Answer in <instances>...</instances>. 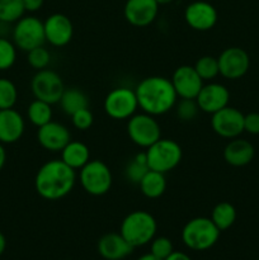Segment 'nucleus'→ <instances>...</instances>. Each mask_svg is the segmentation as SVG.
I'll return each instance as SVG.
<instances>
[{"label": "nucleus", "mask_w": 259, "mask_h": 260, "mask_svg": "<svg viewBox=\"0 0 259 260\" xmlns=\"http://www.w3.org/2000/svg\"><path fill=\"white\" fill-rule=\"evenodd\" d=\"M75 183L76 170L61 159L45 162L35 178L36 192L46 201H58L66 197L74 189Z\"/></svg>", "instance_id": "1"}, {"label": "nucleus", "mask_w": 259, "mask_h": 260, "mask_svg": "<svg viewBox=\"0 0 259 260\" xmlns=\"http://www.w3.org/2000/svg\"><path fill=\"white\" fill-rule=\"evenodd\" d=\"M139 108L151 116H161L175 107L178 95L172 80L164 76H147L137 84L136 89Z\"/></svg>", "instance_id": "2"}, {"label": "nucleus", "mask_w": 259, "mask_h": 260, "mask_svg": "<svg viewBox=\"0 0 259 260\" xmlns=\"http://www.w3.org/2000/svg\"><path fill=\"white\" fill-rule=\"evenodd\" d=\"M157 223L154 216L144 210L130 212L122 220L119 234L134 248L149 244L156 235Z\"/></svg>", "instance_id": "3"}, {"label": "nucleus", "mask_w": 259, "mask_h": 260, "mask_svg": "<svg viewBox=\"0 0 259 260\" xmlns=\"http://www.w3.org/2000/svg\"><path fill=\"white\" fill-rule=\"evenodd\" d=\"M221 231L208 217H196L188 221L182 230L183 244L195 251H205L217 243Z\"/></svg>", "instance_id": "4"}, {"label": "nucleus", "mask_w": 259, "mask_h": 260, "mask_svg": "<svg viewBox=\"0 0 259 260\" xmlns=\"http://www.w3.org/2000/svg\"><path fill=\"white\" fill-rule=\"evenodd\" d=\"M145 152H146L147 165L150 170H155L163 174H167L175 169L182 161L183 156L180 145L170 139L157 140L155 144L147 147Z\"/></svg>", "instance_id": "5"}, {"label": "nucleus", "mask_w": 259, "mask_h": 260, "mask_svg": "<svg viewBox=\"0 0 259 260\" xmlns=\"http://www.w3.org/2000/svg\"><path fill=\"white\" fill-rule=\"evenodd\" d=\"M79 182L88 194L101 197L111 190L113 177L108 165L102 160H89L79 170Z\"/></svg>", "instance_id": "6"}, {"label": "nucleus", "mask_w": 259, "mask_h": 260, "mask_svg": "<svg viewBox=\"0 0 259 260\" xmlns=\"http://www.w3.org/2000/svg\"><path fill=\"white\" fill-rule=\"evenodd\" d=\"M127 135L135 145L147 149L161 139V127L151 114L135 113L127 122Z\"/></svg>", "instance_id": "7"}, {"label": "nucleus", "mask_w": 259, "mask_h": 260, "mask_svg": "<svg viewBox=\"0 0 259 260\" xmlns=\"http://www.w3.org/2000/svg\"><path fill=\"white\" fill-rule=\"evenodd\" d=\"M13 42L17 48L25 52L43 46L46 36L42 20L33 15L22 17L17 20L13 28Z\"/></svg>", "instance_id": "8"}, {"label": "nucleus", "mask_w": 259, "mask_h": 260, "mask_svg": "<svg viewBox=\"0 0 259 260\" xmlns=\"http://www.w3.org/2000/svg\"><path fill=\"white\" fill-rule=\"evenodd\" d=\"M104 112L112 119H128L139 109V102L135 90L124 86L114 88L104 98Z\"/></svg>", "instance_id": "9"}, {"label": "nucleus", "mask_w": 259, "mask_h": 260, "mask_svg": "<svg viewBox=\"0 0 259 260\" xmlns=\"http://www.w3.org/2000/svg\"><path fill=\"white\" fill-rule=\"evenodd\" d=\"M30 89L36 99H40L52 106L60 102L61 95L65 90V85L57 73L43 69L35 74L30 81Z\"/></svg>", "instance_id": "10"}, {"label": "nucleus", "mask_w": 259, "mask_h": 260, "mask_svg": "<svg viewBox=\"0 0 259 260\" xmlns=\"http://www.w3.org/2000/svg\"><path fill=\"white\" fill-rule=\"evenodd\" d=\"M244 116L241 111L226 106L211 117V127L216 135L223 139L233 140L244 132Z\"/></svg>", "instance_id": "11"}, {"label": "nucleus", "mask_w": 259, "mask_h": 260, "mask_svg": "<svg viewBox=\"0 0 259 260\" xmlns=\"http://www.w3.org/2000/svg\"><path fill=\"white\" fill-rule=\"evenodd\" d=\"M220 75L229 80L241 79L249 70L250 58L241 47H228L217 57Z\"/></svg>", "instance_id": "12"}, {"label": "nucleus", "mask_w": 259, "mask_h": 260, "mask_svg": "<svg viewBox=\"0 0 259 260\" xmlns=\"http://www.w3.org/2000/svg\"><path fill=\"white\" fill-rule=\"evenodd\" d=\"M218 19L216 8L212 4L202 0L190 3L184 10V20L192 29L206 32L212 29Z\"/></svg>", "instance_id": "13"}, {"label": "nucleus", "mask_w": 259, "mask_h": 260, "mask_svg": "<svg viewBox=\"0 0 259 260\" xmlns=\"http://www.w3.org/2000/svg\"><path fill=\"white\" fill-rule=\"evenodd\" d=\"M170 80L178 98L183 99H196L203 86V80L197 74L195 66L190 65H182L175 69Z\"/></svg>", "instance_id": "14"}, {"label": "nucleus", "mask_w": 259, "mask_h": 260, "mask_svg": "<svg viewBox=\"0 0 259 260\" xmlns=\"http://www.w3.org/2000/svg\"><path fill=\"white\" fill-rule=\"evenodd\" d=\"M46 42L55 47L69 45L74 36V25L70 18L61 13H55L43 22Z\"/></svg>", "instance_id": "15"}, {"label": "nucleus", "mask_w": 259, "mask_h": 260, "mask_svg": "<svg viewBox=\"0 0 259 260\" xmlns=\"http://www.w3.org/2000/svg\"><path fill=\"white\" fill-rule=\"evenodd\" d=\"M229 101H230V91L220 83L203 84L202 89L196 96L200 111L208 114H213L225 108L226 106H229Z\"/></svg>", "instance_id": "16"}, {"label": "nucleus", "mask_w": 259, "mask_h": 260, "mask_svg": "<svg viewBox=\"0 0 259 260\" xmlns=\"http://www.w3.org/2000/svg\"><path fill=\"white\" fill-rule=\"evenodd\" d=\"M159 7L160 5L155 0H127L123 14L130 24L144 28L156 19Z\"/></svg>", "instance_id": "17"}, {"label": "nucleus", "mask_w": 259, "mask_h": 260, "mask_svg": "<svg viewBox=\"0 0 259 260\" xmlns=\"http://www.w3.org/2000/svg\"><path fill=\"white\" fill-rule=\"evenodd\" d=\"M37 141L45 150L51 152H61L71 141V134L66 126L58 122H48L38 127Z\"/></svg>", "instance_id": "18"}, {"label": "nucleus", "mask_w": 259, "mask_h": 260, "mask_svg": "<svg viewBox=\"0 0 259 260\" xmlns=\"http://www.w3.org/2000/svg\"><path fill=\"white\" fill-rule=\"evenodd\" d=\"M98 253L106 260H122L132 254L134 246L119 233H108L98 240Z\"/></svg>", "instance_id": "19"}, {"label": "nucleus", "mask_w": 259, "mask_h": 260, "mask_svg": "<svg viewBox=\"0 0 259 260\" xmlns=\"http://www.w3.org/2000/svg\"><path fill=\"white\" fill-rule=\"evenodd\" d=\"M25 123L22 114L15 109H0V142L14 144L24 134Z\"/></svg>", "instance_id": "20"}, {"label": "nucleus", "mask_w": 259, "mask_h": 260, "mask_svg": "<svg viewBox=\"0 0 259 260\" xmlns=\"http://www.w3.org/2000/svg\"><path fill=\"white\" fill-rule=\"evenodd\" d=\"M255 150L251 142L243 139H233L223 149V159L231 167H245L254 159Z\"/></svg>", "instance_id": "21"}, {"label": "nucleus", "mask_w": 259, "mask_h": 260, "mask_svg": "<svg viewBox=\"0 0 259 260\" xmlns=\"http://www.w3.org/2000/svg\"><path fill=\"white\" fill-rule=\"evenodd\" d=\"M61 160L74 170H80L90 160V151L83 142L70 141L61 151Z\"/></svg>", "instance_id": "22"}, {"label": "nucleus", "mask_w": 259, "mask_h": 260, "mask_svg": "<svg viewBox=\"0 0 259 260\" xmlns=\"http://www.w3.org/2000/svg\"><path fill=\"white\" fill-rule=\"evenodd\" d=\"M140 190L142 194L150 200H156L161 197L167 190V179L165 174L155 170H149L139 183Z\"/></svg>", "instance_id": "23"}, {"label": "nucleus", "mask_w": 259, "mask_h": 260, "mask_svg": "<svg viewBox=\"0 0 259 260\" xmlns=\"http://www.w3.org/2000/svg\"><path fill=\"white\" fill-rule=\"evenodd\" d=\"M58 103H60L63 113L68 116H73L75 112L80 111V109L89 108L88 95L78 88H65Z\"/></svg>", "instance_id": "24"}, {"label": "nucleus", "mask_w": 259, "mask_h": 260, "mask_svg": "<svg viewBox=\"0 0 259 260\" xmlns=\"http://www.w3.org/2000/svg\"><path fill=\"white\" fill-rule=\"evenodd\" d=\"M211 220L220 231L230 229L236 221V208L230 202H220L213 207Z\"/></svg>", "instance_id": "25"}, {"label": "nucleus", "mask_w": 259, "mask_h": 260, "mask_svg": "<svg viewBox=\"0 0 259 260\" xmlns=\"http://www.w3.org/2000/svg\"><path fill=\"white\" fill-rule=\"evenodd\" d=\"M27 116L30 123L35 124L36 127L45 126L46 123L52 121V108H51V104L40 101V99H35L28 106Z\"/></svg>", "instance_id": "26"}, {"label": "nucleus", "mask_w": 259, "mask_h": 260, "mask_svg": "<svg viewBox=\"0 0 259 260\" xmlns=\"http://www.w3.org/2000/svg\"><path fill=\"white\" fill-rule=\"evenodd\" d=\"M149 170L150 168L149 165H147L146 152H139V154L135 155L131 159V161H128V164L126 165L124 175H126L128 182H131L132 184L139 185V183L141 182V179L145 177V174H146Z\"/></svg>", "instance_id": "27"}, {"label": "nucleus", "mask_w": 259, "mask_h": 260, "mask_svg": "<svg viewBox=\"0 0 259 260\" xmlns=\"http://www.w3.org/2000/svg\"><path fill=\"white\" fill-rule=\"evenodd\" d=\"M23 0H0V23H14L24 14Z\"/></svg>", "instance_id": "28"}, {"label": "nucleus", "mask_w": 259, "mask_h": 260, "mask_svg": "<svg viewBox=\"0 0 259 260\" xmlns=\"http://www.w3.org/2000/svg\"><path fill=\"white\" fill-rule=\"evenodd\" d=\"M195 69L203 81L212 80L216 76L220 75L217 57H213V56L206 55L198 58L195 63Z\"/></svg>", "instance_id": "29"}, {"label": "nucleus", "mask_w": 259, "mask_h": 260, "mask_svg": "<svg viewBox=\"0 0 259 260\" xmlns=\"http://www.w3.org/2000/svg\"><path fill=\"white\" fill-rule=\"evenodd\" d=\"M18 101V90L15 84L9 79H0V109L14 108Z\"/></svg>", "instance_id": "30"}, {"label": "nucleus", "mask_w": 259, "mask_h": 260, "mask_svg": "<svg viewBox=\"0 0 259 260\" xmlns=\"http://www.w3.org/2000/svg\"><path fill=\"white\" fill-rule=\"evenodd\" d=\"M17 60V46L8 38L0 37V71L9 70Z\"/></svg>", "instance_id": "31"}, {"label": "nucleus", "mask_w": 259, "mask_h": 260, "mask_svg": "<svg viewBox=\"0 0 259 260\" xmlns=\"http://www.w3.org/2000/svg\"><path fill=\"white\" fill-rule=\"evenodd\" d=\"M198 112H200V107H198L196 99L180 98V101H177V104H175V114L179 121H193L197 117Z\"/></svg>", "instance_id": "32"}, {"label": "nucleus", "mask_w": 259, "mask_h": 260, "mask_svg": "<svg viewBox=\"0 0 259 260\" xmlns=\"http://www.w3.org/2000/svg\"><path fill=\"white\" fill-rule=\"evenodd\" d=\"M27 61L30 68L35 69V70H43V69H47V66L50 65L51 53L47 48L40 46V47H36L33 50L28 51Z\"/></svg>", "instance_id": "33"}, {"label": "nucleus", "mask_w": 259, "mask_h": 260, "mask_svg": "<svg viewBox=\"0 0 259 260\" xmlns=\"http://www.w3.org/2000/svg\"><path fill=\"white\" fill-rule=\"evenodd\" d=\"M174 251L173 248V243L170 239L167 236H157L151 240V245H150V253L155 255L156 258L164 260L167 259L170 254Z\"/></svg>", "instance_id": "34"}, {"label": "nucleus", "mask_w": 259, "mask_h": 260, "mask_svg": "<svg viewBox=\"0 0 259 260\" xmlns=\"http://www.w3.org/2000/svg\"><path fill=\"white\" fill-rule=\"evenodd\" d=\"M70 117L74 127H75L76 129H80V131H86V129H89L94 122L93 113L89 111V108L80 109V111L75 112V113Z\"/></svg>", "instance_id": "35"}, {"label": "nucleus", "mask_w": 259, "mask_h": 260, "mask_svg": "<svg viewBox=\"0 0 259 260\" xmlns=\"http://www.w3.org/2000/svg\"><path fill=\"white\" fill-rule=\"evenodd\" d=\"M244 132L250 135H259V113L251 112L244 116Z\"/></svg>", "instance_id": "36"}, {"label": "nucleus", "mask_w": 259, "mask_h": 260, "mask_svg": "<svg viewBox=\"0 0 259 260\" xmlns=\"http://www.w3.org/2000/svg\"><path fill=\"white\" fill-rule=\"evenodd\" d=\"M45 0H23V5H24L25 12H37L42 8Z\"/></svg>", "instance_id": "37"}, {"label": "nucleus", "mask_w": 259, "mask_h": 260, "mask_svg": "<svg viewBox=\"0 0 259 260\" xmlns=\"http://www.w3.org/2000/svg\"><path fill=\"white\" fill-rule=\"evenodd\" d=\"M164 260H192V259H190V256H188L185 253H182V251H173V253Z\"/></svg>", "instance_id": "38"}, {"label": "nucleus", "mask_w": 259, "mask_h": 260, "mask_svg": "<svg viewBox=\"0 0 259 260\" xmlns=\"http://www.w3.org/2000/svg\"><path fill=\"white\" fill-rule=\"evenodd\" d=\"M5 161H7V152H5V149L4 146H3V144L0 142V172H2L3 168H4Z\"/></svg>", "instance_id": "39"}, {"label": "nucleus", "mask_w": 259, "mask_h": 260, "mask_svg": "<svg viewBox=\"0 0 259 260\" xmlns=\"http://www.w3.org/2000/svg\"><path fill=\"white\" fill-rule=\"evenodd\" d=\"M5 248H7V239H5L4 234L0 231V256H2L3 253L5 251Z\"/></svg>", "instance_id": "40"}, {"label": "nucleus", "mask_w": 259, "mask_h": 260, "mask_svg": "<svg viewBox=\"0 0 259 260\" xmlns=\"http://www.w3.org/2000/svg\"><path fill=\"white\" fill-rule=\"evenodd\" d=\"M137 260H161V259L156 258V256L152 255L151 253H149V254H144V255H141Z\"/></svg>", "instance_id": "41"}, {"label": "nucleus", "mask_w": 259, "mask_h": 260, "mask_svg": "<svg viewBox=\"0 0 259 260\" xmlns=\"http://www.w3.org/2000/svg\"><path fill=\"white\" fill-rule=\"evenodd\" d=\"M155 2H156L159 5H165V4H169V3H172L173 0H155Z\"/></svg>", "instance_id": "42"}]
</instances>
